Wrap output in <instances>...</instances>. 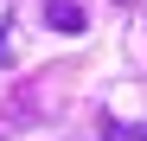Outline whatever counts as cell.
<instances>
[{"label": "cell", "instance_id": "obj_1", "mask_svg": "<svg viewBox=\"0 0 147 141\" xmlns=\"http://www.w3.org/2000/svg\"><path fill=\"white\" fill-rule=\"evenodd\" d=\"M45 26H51V32H83L77 0H51V7H45Z\"/></svg>", "mask_w": 147, "mask_h": 141}, {"label": "cell", "instance_id": "obj_2", "mask_svg": "<svg viewBox=\"0 0 147 141\" xmlns=\"http://www.w3.org/2000/svg\"><path fill=\"white\" fill-rule=\"evenodd\" d=\"M0 45H7V32H0Z\"/></svg>", "mask_w": 147, "mask_h": 141}]
</instances>
